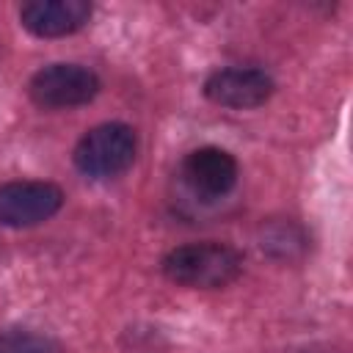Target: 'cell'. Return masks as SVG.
Wrapping results in <instances>:
<instances>
[{
    "label": "cell",
    "mask_w": 353,
    "mask_h": 353,
    "mask_svg": "<svg viewBox=\"0 0 353 353\" xmlns=\"http://www.w3.org/2000/svg\"><path fill=\"white\" fill-rule=\"evenodd\" d=\"M102 83L94 69L80 63H50L39 69L30 83L28 94L30 99L44 110H66L88 105L99 94Z\"/></svg>",
    "instance_id": "cell-3"
},
{
    "label": "cell",
    "mask_w": 353,
    "mask_h": 353,
    "mask_svg": "<svg viewBox=\"0 0 353 353\" xmlns=\"http://www.w3.org/2000/svg\"><path fill=\"white\" fill-rule=\"evenodd\" d=\"M179 174L193 196H199L201 201H215V199H223L237 185L240 168L226 149L201 146L185 154Z\"/></svg>",
    "instance_id": "cell-6"
},
{
    "label": "cell",
    "mask_w": 353,
    "mask_h": 353,
    "mask_svg": "<svg viewBox=\"0 0 353 353\" xmlns=\"http://www.w3.org/2000/svg\"><path fill=\"white\" fill-rule=\"evenodd\" d=\"M138 154V135L130 124L105 121L91 127L74 146V165L80 174L91 179H113L121 176Z\"/></svg>",
    "instance_id": "cell-2"
},
{
    "label": "cell",
    "mask_w": 353,
    "mask_h": 353,
    "mask_svg": "<svg viewBox=\"0 0 353 353\" xmlns=\"http://www.w3.org/2000/svg\"><path fill=\"white\" fill-rule=\"evenodd\" d=\"M276 91L273 77L256 66H229L218 69L204 80V97L221 108L248 110L265 105Z\"/></svg>",
    "instance_id": "cell-5"
},
{
    "label": "cell",
    "mask_w": 353,
    "mask_h": 353,
    "mask_svg": "<svg viewBox=\"0 0 353 353\" xmlns=\"http://www.w3.org/2000/svg\"><path fill=\"white\" fill-rule=\"evenodd\" d=\"M160 270L168 281L193 287V290H221L229 287L240 273H243V254L218 240H204V243H185L171 248Z\"/></svg>",
    "instance_id": "cell-1"
},
{
    "label": "cell",
    "mask_w": 353,
    "mask_h": 353,
    "mask_svg": "<svg viewBox=\"0 0 353 353\" xmlns=\"http://www.w3.org/2000/svg\"><path fill=\"white\" fill-rule=\"evenodd\" d=\"M91 19L85 0H33L19 8V22L39 39H61L77 33Z\"/></svg>",
    "instance_id": "cell-7"
},
{
    "label": "cell",
    "mask_w": 353,
    "mask_h": 353,
    "mask_svg": "<svg viewBox=\"0 0 353 353\" xmlns=\"http://www.w3.org/2000/svg\"><path fill=\"white\" fill-rule=\"evenodd\" d=\"M63 207V190L44 179H14L0 185V226L22 229L50 221Z\"/></svg>",
    "instance_id": "cell-4"
},
{
    "label": "cell",
    "mask_w": 353,
    "mask_h": 353,
    "mask_svg": "<svg viewBox=\"0 0 353 353\" xmlns=\"http://www.w3.org/2000/svg\"><path fill=\"white\" fill-rule=\"evenodd\" d=\"M0 353H61V347L30 328H6L0 331Z\"/></svg>",
    "instance_id": "cell-8"
}]
</instances>
